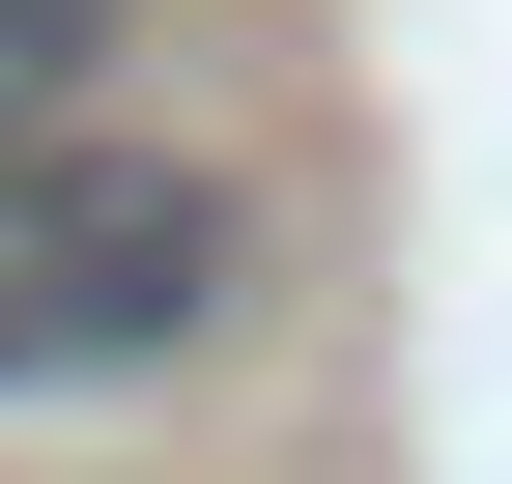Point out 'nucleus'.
<instances>
[{
  "instance_id": "nucleus-1",
  "label": "nucleus",
  "mask_w": 512,
  "mask_h": 484,
  "mask_svg": "<svg viewBox=\"0 0 512 484\" xmlns=\"http://www.w3.org/2000/svg\"><path fill=\"white\" fill-rule=\"evenodd\" d=\"M256 285V200L200 143H0V399H114Z\"/></svg>"
},
{
  "instance_id": "nucleus-2",
  "label": "nucleus",
  "mask_w": 512,
  "mask_h": 484,
  "mask_svg": "<svg viewBox=\"0 0 512 484\" xmlns=\"http://www.w3.org/2000/svg\"><path fill=\"white\" fill-rule=\"evenodd\" d=\"M114 57V0H0V143H57V86Z\"/></svg>"
}]
</instances>
